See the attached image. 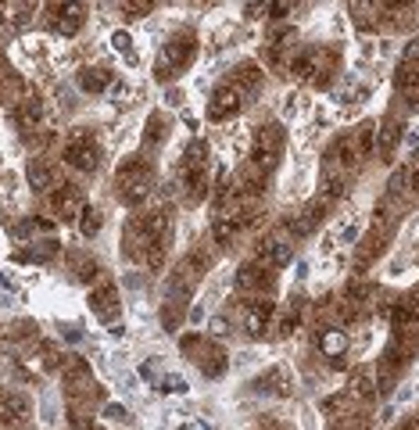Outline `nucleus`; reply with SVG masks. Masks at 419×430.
Returning <instances> with one entry per match:
<instances>
[{
    "mask_svg": "<svg viewBox=\"0 0 419 430\" xmlns=\"http://www.w3.org/2000/svg\"><path fill=\"white\" fill-rule=\"evenodd\" d=\"M283 144H287V133L280 122H261L254 129V147H251V161L254 165H261L266 173L276 169V161L283 154Z\"/></svg>",
    "mask_w": 419,
    "mask_h": 430,
    "instance_id": "5",
    "label": "nucleus"
},
{
    "mask_svg": "<svg viewBox=\"0 0 419 430\" xmlns=\"http://www.w3.org/2000/svg\"><path fill=\"white\" fill-rule=\"evenodd\" d=\"M398 140H401V122H398V119H384V122L377 126V151L384 154V161L394 154Z\"/></svg>",
    "mask_w": 419,
    "mask_h": 430,
    "instance_id": "20",
    "label": "nucleus"
},
{
    "mask_svg": "<svg viewBox=\"0 0 419 430\" xmlns=\"http://www.w3.org/2000/svg\"><path fill=\"white\" fill-rule=\"evenodd\" d=\"M61 158H65V165H72V169H79V173H97V169H100V144H97L86 129H76V133L69 136Z\"/></svg>",
    "mask_w": 419,
    "mask_h": 430,
    "instance_id": "6",
    "label": "nucleus"
},
{
    "mask_svg": "<svg viewBox=\"0 0 419 430\" xmlns=\"http://www.w3.org/2000/svg\"><path fill=\"white\" fill-rule=\"evenodd\" d=\"M100 226H104V215L97 211V208H83V215H79V233L83 237H97L100 233Z\"/></svg>",
    "mask_w": 419,
    "mask_h": 430,
    "instance_id": "27",
    "label": "nucleus"
},
{
    "mask_svg": "<svg viewBox=\"0 0 419 430\" xmlns=\"http://www.w3.org/2000/svg\"><path fill=\"white\" fill-rule=\"evenodd\" d=\"M387 237H391V211L380 204V208H377V215H373L370 233H365V237L358 240V248H355V269H358V273H365V269H370V265L384 255Z\"/></svg>",
    "mask_w": 419,
    "mask_h": 430,
    "instance_id": "3",
    "label": "nucleus"
},
{
    "mask_svg": "<svg viewBox=\"0 0 419 430\" xmlns=\"http://www.w3.org/2000/svg\"><path fill=\"white\" fill-rule=\"evenodd\" d=\"M415 11H419V4H415Z\"/></svg>",
    "mask_w": 419,
    "mask_h": 430,
    "instance_id": "40",
    "label": "nucleus"
},
{
    "mask_svg": "<svg viewBox=\"0 0 419 430\" xmlns=\"http://www.w3.org/2000/svg\"><path fill=\"white\" fill-rule=\"evenodd\" d=\"M370 426H373V423H370V416L358 412V409H351V412H344V416L330 419V430H370Z\"/></svg>",
    "mask_w": 419,
    "mask_h": 430,
    "instance_id": "25",
    "label": "nucleus"
},
{
    "mask_svg": "<svg viewBox=\"0 0 419 430\" xmlns=\"http://www.w3.org/2000/svg\"><path fill=\"white\" fill-rule=\"evenodd\" d=\"M330 208H334V201H330L326 194L312 197V201L294 215V219H287V233H290V237H312V233L319 230V223L326 219V211H330Z\"/></svg>",
    "mask_w": 419,
    "mask_h": 430,
    "instance_id": "7",
    "label": "nucleus"
},
{
    "mask_svg": "<svg viewBox=\"0 0 419 430\" xmlns=\"http://www.w3.org/2000/svg\"><path fill=\"white\" fill-rule=\"evenodd\" d=\"M412 298H415V301H419V287H415V291H412Z\"/></svg>",
    "mask_w": 419,
    "mask_h": 430,
    "instance_id": "39",
    "label": "nucleus"
},
{
    "mask_svg": "<svg viewBox=\"0 0 419 430\" xmlns=\"http://www.w3.org/2000/svg\"><path fill=\"white\" fill-rule=\"evenodd\" d=\"M273 315H276V301L269 298V294H254V298H247L244 301V312H240V319H244V330L251 334V337H261L269 330V322H273Z\"/></svg>",
    "mask_w": 419,
    "mask_h": 430,
    "instance_id": "8",
    "label": "nucleus"
},
{
    "mask_svg": "<svg viewBox=\"0 0 419 430\" xmlns=\"http://www.w3.org/2000/svg\"><path fill=\"white\" fill-rule=\"evenodd\" d=\"M208 330H212L216 337H219V334H226V319H223V315H216V319H208Z\"/></svg>",
    "mask_w": 419,
    "mask_h": 430,
    "instance_id": "37",
    "label": "nucleus"
},
{
    "mask_svg": "<svg viewBox=\"0 0 419 430\" xmlns=\"http://www.w3.org/2000/svg\"><path fill=\"white\" fill-rule=\"evenodd\" d=\"M294 258V244L287 237H273V240H261V251H258V262L269 265V269H283L290 265Z\"/></svg>",
    "mask_w": 419,
    "mask_h": 430,
    "instance_id": "16",
    "label": "nucleus"
},
{
    "mask_svg": "<svg viewBox=\"0 0 419 430\" xmlns=\"http://www.w3.org/2000/svg\"><path fill=\"white\" fill-rule=\"evenodd\" d=\"M18 122L33 133V129H40V122H43V100L40 97H25V100H18Z\"/></svg>",
    "mask_w": 419,
    "mask_h": 430,
    "instance_id": "22",
    "label": "nucleus"
},
{
    "mask_svg": "<svg viewBox=\"0 0 419 430\" xmlns=\"http://www.w3.org/2000/svg\"><path fill=\"white\" fill-rule=\"evenodd\" d=\"M72 265H76V277L86 280V284L100 277V265H97L93 258H86V255H72Z\"/></svg>",
    "mask_w": 419,
    "mask_h": 430,
    "instance_id": "29",
    "label": "nucleus"
},
{
    "mask_svg": "<svg viewBox=\"0 0 419 430\" xmlns=\"http://www.w3.org/2000/svg\"><path fill=\"white\" fill-rule=\"evenodd\" d=\"M240 230H244V226H240V223H233L230 215H219L216 226H212V240H216L219 248H230V244L240 237Z\"/></svg>",
    "mask_w": 419,
    "mask_h": 430,
    "instance_id": "24",
    "label": "nucleus"
},
{
    "mask_svg": "<svg viewBox=\"0 0 419 430\" xmlns=\"http://www.w3.org/2000/svg\"><path fill=\"white\" fill-rule=\"evenodd\" d=\"M319 351H323L330 362H341L344 351H348V334L337 330V327H323V330H319Z\"/></svg>",
    "mask_w": 419,
    "mask_h": 430,
    "instance_id": "19",
    "label": "nucleus"
},
{
    "mask_svg": "<svg viewBox=\"0 0 419 430\" xmlns=\"http://www.w3.org/2000/svg\"><path fill=\"white\" fill-rule=\"evenodd\" d=\"M261 430H287V426H280V423H269V426H261Z\"/></svg>",
    "mask_w": 419,
    "mask_h": 430,
    "instance_id": "38",
    "label": "nucleus"
},
{
    "mask_svg": "<svg viewBox=\"0 0 419 430\" xmlns=\"http://www.w3.org/2000/svg\"><path fill=\"white\" fill-rule=\"evenodd\" d=\"M273 284H276V269L261 265V262H247V265L237 269V287H240L244 294H251V298H254V294H269Z\"/></svg>",
    "mask_w": 419,
    "mask_h": 430,
    "instance_id": "9",
    "label": "nucleus"
},
{
    "mask_svg": "<svg viewBox=\"0 0 419 430\" xmlns=\"http://www.w3.org/2000/svg\"><path fill=\"white\" fill-rule=\"evenodd\" d=\"M40 362H43V369H61L65 355H61V348H58V344L43 341V344H40Z\"/></svg>",
    "mask_w": 419,
    "mask_h": 430,
    "instance_id": "30",
    "label": "nucleus"
},
{
    "mask_svg": "<svg viewBox=\"0 0 419 430\" xmlns=\"http://www.w3.org/2000/svg\"><path fill=\"white\" fill-rule=\"evenodd\" d=\"M50 208H54V215L58 219H79L83 215V208H86V201H83V190L79 187H72V183H61L54 194H50Z\"/></svg>",
    "mask_w": 419,
    "mask_h": 430,
    "instance_id": "13",
    "label": "nucleus"
},
{
    "mask_svg": "<svg viewBox=\"0 0 419 430\" xmlns=\"http://www.w3.org/2000/svg\"><path fill=\"white\" fill-rule=\"evenodd\" d=\"M47 22L58 36H76L86 22V8L83 4H47Z\"/></svg>",
    "mask_w": 419,
    "mask_h": 430,
    "instance_id": "10",
    "label": "nucleus"
},
{
    "mask_svg": "<svg viewBox=\"0 0 419 430\" xmlns=\"http://www.w3.org/2000/svg\"><path fill=\"white\" fill-rule=\"evenodd\" d=\"M112 43H115V50H119V54H129V58H133V40H129L126 33H115V36H112Z\"/></svg>",
    "mask_w": 419,
    "mask_h": 430,
    "instance_id": "34",
    "label": "nucleus"
},
{
    "mask_svg": "<svg viewBox=\"0 0 419 430\" xmlns=\"http://www.w3.org/2000/svg\"><path fill=\"white\" fill-rule=\"evenodd\" d=\"M115 187H119V197H122L126 204L147 201V194H151V187H154V169H151V161L140 158V154L126 158L122 165H119V173H115Z\"/></svg>",
    "mask_w": 419,
    "mask_h": 430,
    "instance_id": "2",
    "label": "nucleus"
},
{
    "mask_svg": "<svg viewBox=\"0 0 419 430\" xmlns=\"http://www.w3.org/2000/svg\"><path fill=\"white\" fill-rule=\"evenodd\" d=\"M319 409H323V412H326L330 419H337V416L351 412V409H355V402H351V398H348V395L341 391V395H330V398H323V402H319Z\"/></svg>",
    "mask_w": 419,
    "mask_h": 430,
    "instance_id": "26",
    "label": "nucleus"
},
{
    "mask_svg": "<svg viewBox=\"0 0 419 430\" xmlns=\"http://www.w3.org/2000/svg\"><path fill=\"white\" fill-rule=\"evenodd\" d=\"M287 11H294V4H269V15L280 22V18H287Z\"/></svg>",
    "mask_w": 419,
    "mask_h": 430,
    "instance_id": "36",
    "label": "nucleus"
},
{
    "mask_svg": "<svg viewBox=\"0 0 419 430\" xmlns=\"http://www.w3.org/2000/svg\"><path fill=\"white\" fill-rule=\"evenodd\" d=\"M258 384H261V391H273V395H290V391H287V388H290V380H287V373H283V369L266 373Z\"/></svg>",
    "mask_w": 419,
    "mask_h": 430,
    "instance_id": "28",
    "label": "nucleus"
},
{
    "mask_svg": "<svg viewBox=\"0 0 419 430\" xmlns=\"http://www.w3.org/2000/svg\"><path fill=\"white\" fill-rule=\"evenodd\" d=\"M194 54H197V40L194 33H176L169 36V43L162 47V58H158V79H176L190 62H194Z\"/></svg>",
    "mask_w": 419,
    "mask_h": 430,
    "instance_id": "4",
    "label": "nucleus"
},
{
    "mask_svg": "<svg viewBox=\"0 0 419 430\" xmlns=\"http://www.w3.org/2000/svg\"><path fill=\"white\" fill-rule=\"evenodd\" d=\"M226 83H230V86H233L244 100H251V97L261 90V72H258V65H254V62H240Z\"/></svg>",
    "mask_w": 419,
    "mask_h": 430,
    "instance_id": "15",
    "label": "nucleus"
},
{
    "mask_svg": "<svg viewBox=\"0 0 419 430\" xmlns=\"http://www.w3.org/2000/svg\"><path fill=\"white\" fill-rule=\"evenodd\" d=\"M25 180H29V187H33L36 194H54V190L61 187V183H58V176H54V169H50L43 158H33V161H29Z\"/></svg>",
    "mask_w": 419,
    "mask_h": 430,
    "instance_id": "17",
    "label": "nucleus"
},
{
    "mask_svg": "<svg viewBox=\"0 0 419 430\" xmlns=\"http://www.w3.org/2000/svg\"><path fill=\"white\" fill-rule=\"evenodd\" d=\"M337 50H323V47H312V50H301V54H294V62L287 65L290 69V76L297 79V83H316V86H330L334 83V76H337Z\"/></svg>",
    "mask_w": 419,
    "mask_h": 430,
    "instance_id": "1",
    "label": "nucleus"
},
{
    "mask_svg": "<svg viewBox=\"0 0 419 430\" xmlns=\"http://www.w3.org/2000/svg\"><path fill=\"white\" fill-rule=\"evenodd\" d=\"M147 11H151L147 0H126V4H122V15H126V18H143Z\"/></svg>",
    "mask_w": 419,
    "mask_h": 430,
    "instance_id": "32",
    "label": "nucleus"
},
{
    "mask_svg": "<svg viewBox=\"0 0 419 430\" xmlns=\"http://www.w3.org/2000/svg\"><path fill=\"white\" fill-rule=\"evenodd\" d=\"M355 151H358V161H365L373 151H377V122H362L355 133Z\"/></svg>",
    "mask_w": 419,
    "mask_h": 430,
    "instance_id": "23",
    "label": "nucleus"
},
{
    "mask_svg": "<svg viewBox=\"0 0 419 430\" xmlns=\"http://www.w3.org/2000/svg\"><path fill=\"white\" fill-rule=\"evenodd\" d=\"M143 140H147V144H162V140H165V119H162V115H151V119H147Z\"/></svg>",
    "mask_w": 419,
    "mask_h": 430,
    "instance_id": "31",
    "label": "nucleus"
},
{
    "mask_svg": "<svg viewBox=\"0 0 419 430\" xmlns=\"http://www.w3.org/2000/svg\"><path fill=\"white\" fill-rule=\"evenodd\" d=\"M344 395H348L355 405H370V402L380 395V388H377V366H358V369L348 376Z\"/></svg>",
    "mask_w": 419,
    "mask_h": 430,
    "instance_id": "11",
    "label": "nucleus"
},
{
    "mask_svg": "<svg viewBox=\"0 0 419 430\" xmlns=\"http://www.w3.org/2000/svg\"><path fill=\"white\" fill-rule=\"evenodd\" d=\"M401 62H405V65H415V62H419V40H408V47H405V54H401Z\"/></svg>",
    "mask_w": 419,
    "mask_h": 430,
    "instance_id": "35",
    "label": "nucleus"
},
{
    "mask_svg": "<svg viewBox=\"0 0 419 430\" xmlns=\"http://www.w3.org/2000/svg\"><path fill=\"white\" fill-rule=\"evenodd\" d=\"M244 104H247V100H244V97L230 86V83H223V86L212 93V100H208V119H212V122H223V119L237 115Z\"/></svg>",
    "mask_w": 419,
    "mask_h": 430,
    "instance_id": "14",
    "label": "nucleus"
},
{
    "mask_svg": "<svg viewBox=\"0 0 419 430\" xmlns=\"http://www.w3.org/2000/svg\"><path fill=\"white\" fill-rule=\"evenodd\" d=\"M108 83H112V69H104V65H86V69L79 72V86H83L86 93L108 90Z\"/></svg>",
    "mask_w": 419,
    "mask_h": 430,
    "instance_id": "21",
    "label": "nucleus"
},
{
    "mask_svg": "<svg viewBox=\"0 0 419 430\" xmlns=\"http://www.w3.org/2000/svg\"><path fill=\"white\" fill-rule=\"evenodd\" d=\"M90 308H93V315L100 319V322H115L119 315H122V301H119V287L115 284H97L93 291H90Z\"/></svg>",
    "mask_w": 419,
    "mask_h": 430,
    "instance_id": "12",
    "label": "nucleus"
},
{
    "mask_svg": "<svg viewBox=\"0 0 419 430\" xmlns=\"http://www.w3.org/2000/svg\"><path fill=\"white\" fill-rule=\"evenodd\" d=\"M50 144H54V133H47V129H43V133H29V147H33V151L43 154Z\"/></svg>",
    "mask_w": 419,
    "mask_h": 430,
    "instance_id": "33",
    "label": "nucleus"
},
{
    "mask_svg": "<svg viewBox=\"0 0 419 430\" xmlns=\"http://www.w3.org/2000/svg\"><path fill=\"white\" fill-rule=\"evenodd\" d=\"M33 412V402L22 395V391H0V419H29Z\"/></svg>",
    "mask_w": 419,
    "mask_h": 430,
    "instance_id": "18",
    "label": "nucleus"
}]
</instances>
